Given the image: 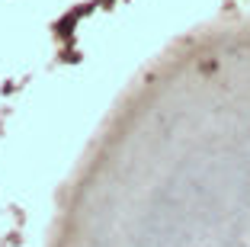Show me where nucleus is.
I'll use <instances>...</instances> for the list:
<instances>
[{"mask_svg":"<svg viewBox=\"0 0 250 247\" xmlns=\"http://www.w3.org/2000/svg\"><path fill=\"white\" fill-rule=\"evenodd\" d=\"M87 10H90V7H81V10H74V13H67L64 20H61L58 26H55V32H58L61 39H71V32H74V26H77V20H81V16L87 13Z\"/></svg>","mask_w":250,"mask_h":247,"instance_id":"f257e3e1","label":"nucleus"}]
</instances>
